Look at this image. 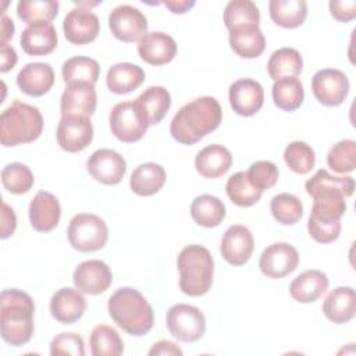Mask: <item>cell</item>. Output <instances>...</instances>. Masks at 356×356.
I'll return each mask as SVG.
<instances>
[{
    "mask_svg": "<svg viewBox=\"0 0 356 356\" xmlns=\"http://www.w3.org/2000/svg\"><path fill=\"white\" fill-rule=\"evenodd\" d=\"M229 46L242 58H256L266 49V38L259 25H248L229 31Z\"/></svg>",
    "mask_w": 356,
    "mask_h": 356,
    "instance_id": "28",
    "label": "cell"
},
{
    "mask_svg": "<svg viewBox=\"0 0 356 356\" xmlns=\"http://www.w3.org/2000/svg\"><path fill=\"white\" fill-rule=\"evenodd\" d=\"M229 104L232 110L242 117L254 115L264 103L263 86L250 78H242L235 81L229 86L228 92Z\"/></svg>",
    "mask_w": 356,
    "mask_h": 356,
    "instance_id": "18",
    "label": "cell"
},
{
    "mask_svg": "<svg viewBox=\"0 0 356 356\" xmlns=\"http://www.w3.org/2000/svg\"><path fill=\"white\" fill-rule=\"evenodd\" d=\"M163 4L174 14H184L189 11L196 3L193 0H167Z\"/></svg>",
    "mask_w": 356,
    "mask_h": 356,
    "instance_id": "52",
    "label": "cell"
},
{
    "mask_svg": "<svg viewBox=\"0 0 356 356\" xmlns=\"http://www.w3.org/2000/svg\"><path fill=\"white\" fill-rule=\"evenodd\" d=\"M348 76L337 68L318 70L312 78L314 97L327 107H337L343 103L349 93Z\"/></svg>",
    "mask_w": 356,
    "mask_h": 356,
    "instance_id": "10",
    "label": "cell"
},
{
    "mask_svg": "<svg viewBox=\"0 0 356 356\" xmlns=\"http://www.w3.org/2000/svg\"><path fill=\"white\" fill-rule=\"evenodd\" d=\"M88 172L103 185H117L127 172L125 159L113 149H97L86 161Z\"/></svg>",
    "mask_w": 356,
    "mask_h": 356,
    "instance_id": "14",
    "label": "cell"
},
{
    "mask_svg": "<svg viewBox=\"0 0 356 356\" xmlns=\"http://www.w3.org/2000/svg\"><path fill=\"white\" fill-rule=\"evenodd\" d=\"M271 19L286 29L300 26L307 17V3L305 0H271L268 3Z\"/></svg>",
    "mask_w": 356,
    "mask_h": 356,
    "instance_id": "32",
    "label": "cell"
},
{
    "mask_svg": "<svg viewBox=\"0 0 356 356\" xmlns=\"http://www.w3.org/2000/svg\"><path fill=\"white\" fill-rule=\"evenodd\" d=\"M58 43L57 31L50 22L33 24L25 28L19 38L22 50L29 56L50 54Z\"/></svg>",
    "mask_w": 356,
    "mask_h": 356,
    "instance_id": "24",
    "label": "cell"
},
{
    "mask_svg": "<svg viewBox=\"0 0 356 356\" xmlns=\"http://www.w3.org/2000/svg\"><path fill=\"white\" fill-rule=\"evenodd\" d=\"M63 31L70 43L78 46L88 44L97 38L100 32V22L90 8L78 6L64 17Z\"/></svg>",
    "mask_w": 356,
    "mask_h": 356,
    "instance_id": "15",
    "label": "cell"
},
{
    "mask_svg": "<svg viewBox=\"0 0 356 356\" xmlns=\"http://www.w3.org/2000/svg\"><path fill=\"white\" fill-rule=\"evenodd\" d=\"M1 46V67L0 71L1 72H7L10 70L14 68V65L17 64V53L14 50V47H11L10 44L4 43L0 44Z\"/></svg>",
    "mask_w": 356,
    "mask_h": 356,
    "instance_id": "51",
    "label": "cell"
},
{
    "mask_svg": "<svg viewBox=\"0 0 356 356\" xmlns=\"http://www.w3.org/2000/svg\"><path fill=\"white\" fill-rule=\"evenodd\" d=\"M328 277L320 270H306L289 285L291 296L299 303H312L321 298L328 289Z\"/></svg>",
    "mask_w": 356,
    "mask_h": 356,
    "instance_id": "27",
    "label": "cell"
},
{
    "mask_svg": "<svg viewBox=\"0 0 356 356\" xmlns=\"http://www.w3.org/2000/svg\"><path fill=\"white\" fill-rule=\"evenodd\" d=\"M108 28L114 38L121 42H139L147 33V19L136 7L122 4L110 11Z\"/></svg>",
    "mask_w": 356,
    "mask_h": 356,
    "instance_id": "11",
    "label": "cell"
},
{
    "mask_svg": "<svg viewBox=\"0 0 356 356\" xmlns=\"http://www.w3.org/2000/svg\"><path fill=\"white\" fill-rule=\"evenodd\" d=\"M331 15L339 22H349L356 17V1H337L331 0L328 3Z\"/></svg>",
    "mask_w": 356,
    "mask_h": 356,
    "instance_id": "48",
    "label": "cell"
},
{
    "mask_svg": "<svg viewBox=\"0 0 356 356\" xmlns=\"http://www.w3.org/2000/svg\"><path fill=\"white\" fill-rule=\"evenodd\" d=\"M70 245L79 252H96L104 248L108 228L103 218L92 213H79L70 221L67 229Z\"/></svg>",
    "mask_w": 356,
    "mask_h": 356,
    "instance_id": "7",
    "label": "cell"
},
{
    "mask_svg": "<svg viewBox=\"0 0 356 356\" xmlns=\"http://www.w3.org/2000/svg\"><path fill=\"white\" fill-rule=\"evenodd\" d=\"M145 81V71L132 63H117L110 67L106 83L110 92L125 95L138 89Z\"/></svg>",
    "mask_w": 356,
    "mask_h": 356,
    "instance_id": "29",
    "label": "cell"
},
{
    "mask_svg": "<svg viewBox=\"0 0 356 356\" xmlns=\"http://www.w3.org/2000/svg\"><path fill=\"white\" fill-rule=\"evenodd\" d=\"M50 355H71V356H83L85 346L81 335L75 332H61L53 338L50 343Z\"/></svg>",
    "mask_w": 356,
    "mask_h": 356,
    "instance_id": "47",
    "label": "cell"
},
{
    "mask_svg": "<svg viewBox=\"0 0 356 356\" xmlns=\"http://www.w3.org/2000/svg\"><path fill=\"white\" fill-rule=\"evenodd\" d=\"M246 175L254 188L264 192L277 184L280 172L274 163L268 160H259L250 164Z\"/></svg>",
    "mask_w": 356,
    "mask_h": 356,
    "instance_id": "46",
    "label": "cell"
},
{
    "mask_svg": "<svg viewBox=\"0 0 356 356\" xmlns=\"http://www.w3.org/2000/svg\"><path fill=\"white\" fill-rule=\"evenodd\" d=\"M305 189L310 196L318 191H339L345 195V197H349L355 191V179L349 175L335 177L327 170L320 168L312 178L306 181Z\"/></svg>",
    "mask_w": 356,
    "mask_h": 356,
    "instance_id": "41",
    "label": "cell"
},
{
    "mask_svg": "<svg viewBox=\"0 0 356 356\" xmlns=\"http://www.w3.org/2000/svg\"><path fill=\"white\" fill-rule=\"evenodd\" d=\"M61 75L67 85L72 82H89L95 85L100 75V67L95 58L86 56H75L64 61Z\"/></svg>",
    "mask_w": 356,
    "mask_h": 356,
    "instance_id": "36",
    "label": "cell"
},
{
    "mask_svg": "<svg viewBox=\"0 0 356 356\" xmlns=\"http://www.w3.org/2000/svg\"><path fill=\"white\" fill-rule=\"evenodd\" d=\"M284 160L289 170L296 174L305 175L312 171L316 163V153L306 142H291L284 150Z\"/></svg>",
    "mask_w": 356,
    "mask_h": 356,
    "instance_id": "44",
    "label": "cell"
},
{
    "mask_svg": "<svg viewBox=\"0 0 356 356\" xmlns=\"http://www.w3.org/2000/svg\"><path fill=\"white\" fill-rule=\"evenodd\" d=\"M165 182V170L157 163H145L138 165L129 178V186L139 196H152L157 193Z\"/></svg>",
    "mask_w": 356,
    "mask_h": 356,
    "instance_id": "31",
    "label": "cell"
},
{
    "mask_svg": "<svg viewBox=\"0 0 356 356\" xmlns=\"http://www.w3.org/2000/svg\"><path fill=\"white\" fill-rule=\"evenodd\" d=\"M303 70V58L293 47H281L275 50L267 61V72L277 81L286 76H296Z\"/></svg>",
    "mask_w": 356,
    "mask_h": 356,
    "instance_id": "34",
    "label": "cell"
},
{
    "mask_svg": "<svg viewBox=\"0 0 356 356\" xmlns=\"http://www.w3.org/2000/svg\"><path fill=\"white\" fill-rule=\"evenodd\" d=\"M179 271V288L188 296H202L209 292L213 284L214 261L202 245L185 246L177 259Z\"/></svg>",
    "mask_w": 356,
    "mask_h": 356,
    "instance_id": "6",
    "label": "cell"
},
{
    "mask_svg": "<svg viewBox=\"0 0 356 356\" xmlns=\"http://www.w3.org/2000/svg\"><path fill=\"white\" fill-rule=\"evenodd\" d=\"M356 295L352 286H338L323 303L324 316L334 324H345L355 317Z\"/></svg>",
    "mask_w": 356,
    "mask_h": 356,
    "instance_id": "26",
    "label": "cell"
},
{
    "mask_svg": "<svg viewBox=\"0 0 356 356\" xmlns=\"http://www.w3.org/2000/svg\"><path fill=\"white\" fill-rule=\"evenodd\" d=\"M1 182L10 193L22 195L33 186L35 177L26 164L10 163L1 170Z\"/></svg>",
    "mask_w": 356,
    "mask_h": 356,
    "instance_id": "43",
    "label": "cell"
},
{
    "mask_svg": "<svg viewBox=\"0 0 356 356\" xmlns=\"http://www.w3.org/2000/svg\"><path fill=\"white\" fill-rule=\"evenodd\" d=\"M140 58L150 65H164L177 54V43L164 32H147L138 42Z\"/></svg>",
    "mask_w": 356,
    "mask_h": 356,
    "instance_id": "22",
    "label": "cell"
},
{
    "mask_svg": "<svg viewBox=\"0 0 356 356\" xmlns=\"http://www.w3.org/2000/svg\"><path fill=\"white\" fill-rule=\"evenodd\" d=\"M29 222L38 232H49L54 229L61 217V206L58 199L47 192L39 191L29 203Z\"/></svg>",
    "mask_w": 356,
    "mask_h": 356,
    "instance_id": "20",
    "label": "cell"
},
{
    "mask_svg": "<svg viewBox=\"0 0 356 356\" xmlns=\"http://www.w3.org/2000/svg\"><path fill=\"white\" fill-rule=\"evenodd\" d=\"M254 249L250 229L242 224L231 225L221 238L220 252L224 260L232 266H243L249 261Z\"/></svg>",
    "mask_w": 356,
    "mask_h": 356,
    "instance_id": "17",
    "label": "cell"
},
{
    "mask_svg": "<svg viewBox=\"0 0 356 356\" xmlns=\"http://www.w3.org/2000/svg\"><path fill=\"white\" fill-rule=\"evenodd\" d=\"M221 120L222 110L218 100L211 96H202L178 110L171 120L170 134L182 145H195L217 129Z\"/></svg>",
    "mask_w": 356,
    "mask_h": 356,
    "instance_id": "1",
    "label": "cell"
},
{
    "mask_svg": "<svg viewBox=\"0 0 356 356\" xmlns=\"http://www.w3.org/2000/svg\"><path fill=\"white\" fill-rule=\"evenodd\" d=\"M259 8L250 0H232L228 1L224 8V24L228 31L248 25H259Z\"/></svg>",
    "mask_w": 356,
    "mask_h": 356,
    "instance_id": "38",
    "label": "cell"
},
{
    "mask_svg": "<svg viewBox=\"0 0 356 356\" xmlns=\"http://www.w3.org/2000/svg\"><path fill=\"white\" fill-rule=\"evenodd\" d=\"M232 165L231 152L218 143L203 147L195 157L196 171L204 178H218L224 175Z\"/></svg>",
    "mask_w": 356,
    "mask_h": 356,
    "instance_id": "25",
    "label": "cell"
},
{
    "mask_svg": "<svg viewBox=\"0 0 356 356\" xmlns=\"http://www.w3.org/2000/svg\"><path fill=\"white\" fill-rule=\"evenodd\" d=\"M314 199L307 229L318 243H330L341 234V217L346 211L345 196L339 191H320L312 195Z\"/></svg>",
    "mask_w": 356,
    "mask_h": 356,
    "instance_id": "4",
    "label": "cell"
},
{
    "mask_svg": "<svg viewBox=\"0 0 356 356\" xmlns=\"http://www.w3.org/2000/svg\"><path fill=\"white\" fill-rule=\"evenodd\" d=\"M327 164L335 172H352L356 167V142L353 139L337 142L327 153Z\"/></svg>",
    "mask_w": 356,
    "mask_h": 356,
    "instance_id": "45",
    "label": "cell"
},
{
    "mask_svg": "<svg viewBox=\"0 0 356 356\" xmlns=\"http://www.w3.org/2000/svg\"><path fill=\"white\" fill-rule=\"evenodd\" d=\"M150 356L154 355H167V356H182V349L172 341H159L147 352Z\"/></svg>",
    "mask_w": 356,
    "mask_h": 356,
    "instance_id": "50",
    "label": "cell"
},
{
    "mask_svg": "<svg viewBox=\"0 0 356 356\" xmlns=\"http://www.w3.org/2000/svg\"><path fill=\"white\" fill-rule=\"evenodd\" d=\"M60 4L54 0H21L17 4L18 17L28 25L50 22L58 14Z\"/></svg>",
    "mask_w": 356,
    "mask_h": 356,
    "instance_id": "40",
    "label": "cell"
},
{
    "mask_svg": "<svg viewBox=\"0 0 356 356\" xmlns=\"http://www.w3.org/2000/svg\"><path fill=\"white\" fill-rule=\"evenodd\" d=\"M227 210L225 204L213 195H200L192 200L191 216L197 225L213 228L222 222Z\"/></svg>",
    "mask_w": 356,
    "mask_h": 356,
    "instance_id": "33",
    "label": "cell"
},
{
    "mask_svg": "<svg viewBox=\"0 0 356 356\" xmlns=\"http://www.w3.org/2000/svg\"><path fill=\"white\" fill-rule=\"evenodd\" d=\"M97 104L95 85L89 82H72L64 89L60 99L61 115L74 114L90 117Z\"/></svg>",
    "mask_w": 356,
    "mask_h": 356,
    "instance_id": "19",
    "label": "cell"
},
{
    "mask_svg": "<svg viewBox=\"0 0 356 356\" xmlns=\"http://www.w3.org/2000/svg\"><path fill=\"white\" fill-rule=\"evenodd\" d=\"M56 136L63 150L68 153L81 152L93 140L92 121L85 115H61Z\"/></svg>",
    "mask_w": 356,
    "mask_h": 356,
    "instance_id": "12",
    "label": "cell"
},
{
    "mask_svg": "<svg viewBox=\"0 0 356 356\" xmlns=\"http://www.w3.org/2000/svg\"><path fill=\"white\" fill-rule=\"evenodd\" d=\"M299 264L298 250L286 242L268 245L259 259L260 271L268 278H284L293 273Z\"/></svg>",
    "mask_w": 356,
    "mask_h": 356,
    "instance_id": "13",
    "label": "cell"
},
{
    "mask_svg": "<svg viewBox=\"0 0 356 356\" xmlns=\"http://www.w3.org/2000/svg\"><path fill=\"white\" fill-rule=\"evenodd\" d=\"M274 104L284 111H295L303 104L305 90L296 76H286L274 81L273 85Z\"/></svg>",
    "mask_w": 356,
    "mask_h": 356,
    "instance_id": "35",
    "label": "cell"
},
{
    "mask_svg": "<svg viewBox=\"0 0 356 356\" xmlns=\"http://www.w3.org/2000/svg\"><path fill=\"white\" fill-rule=\"evenodd\" d=\"M107 310L114 323L134 337L146 335L154 323L152 306L138 289L131 286L117 289L108 299Z\"/></svg>",
    "mask_w": 356,
    "mask_h": 356,
    "instance_id": "3",
    "label": "cell"
},
{
    "mask_svg": "<svg viewBox=\"0 0 356 356\" xmlns=\"http://www.w3.org/2000/svg\"><path fill=\"white\" fill-rule=\"evenodd\" d=\"M33 299L21 289H4L0 295V332L11 346L29 342L33 334Z\"/></svg>",
    "mask_w": 356,
    "mask_h": 356,
    "instance_id": "2",
    "label": "cell"
},
{
    "mask_svg": "<svg viewBox=\"0 0 356 356\" xmlns=\"http://www.w3.org/2000/svg\"><path fill=\"white\" fill-rule=\"evenodd\" d=\"M43 131V117L38 107L14 100L0 114V142L6 147L36 140Z\"/></svg>",
    "mask_w": 356,
    "mask_h": 356,
    "instance_id": "5",
    "label": "cell"
},
{
    "mask_svg": "<svg viewBox=\"0 0 356 356\" xmlns=\"http://www.w3.org/2000/svg\"><path fill=\"white\" fill-rule=\"evenodd\" d=\"M135 102L140 107L149 125L159 124L171 107L170 92L163 86H149L135 99Z\"/></svg>",
    "mask_w": 356,
    "mask_h": 356,
    "instance_id": "30",
    "label": "cell"
},
{
    "mask_svg": "<svg viewBox=\"0 0 356 356\" xmlns=\"http://www.w3.org/2000/svg\"><path fill=\"white\" fill-rule=\"evenodd\" d=\"M54 83V71L47 63H28L18 75L17 85L28 96L39 97L46 95Z\"/></svg>",
    "mask_w": 356,
    "mask_h": 356,
    "instance_id": "23",
    "label": "cell"
},
{
    "mask_svg": "<svg viewBox=\"0 0 356 356\" xmlns=\"http://www.w3.org/2000/svg\"><path fill=\"white\" fill-rule=\"evenodd\" d=\"M72 281L75 288L82 293L99 295L106 292L113 284V273L102 260H85L76 266Z\"/></svg>",
    "mask_w": 356,
    "mask_h": 356,
    "instance_id": "16",
    "label": "cell"
},
{
    "mask_svg": "<svg viewBox=\"0 0 356 356\" xmlns=\"http://www.w3.org/2000/svg\"><path fill=\"white\" fill-rule=\"evenodd\" d=\"M270 211L280 224L293 225L303 216V204L298 196L282 192L271 199Z\"/></svg>",
    "mask_w": 356,
    "mask_h": 356,
    "instance_id": "42",
    "label": "cell"
},
{
    "mask_svg": "<svg viewBox=\"0 0 356 356\" xmlns=\"http://www.w3.org/2000/svg\"><path fill=\"white\" fill-rule=\"evenodd\" d=\"M108 122L111 134L125 143H134L142 139L149 128V124L135 100L117 103L110 111Z\"/></svg>",
    "mask_w": 356,
    "mask_h": 356,
    "instance_id": "8",
    "label": "cell"
},
{
    "mask_svg": "<svg viewBox=\"0 0 356 356\" xmlns=\"http://www.w3.org/2000/svg\"><path fill=\"white\" fill-rule=\"evenodd\" d=\"M165 324L170 334L181 342H195L206 331L204 314L196 306L185 303L174 305L167 310Z\"/></svg>",
    "mask_w": 356,
    "mask_h": 356,
    "instance_id": "9",
    "label": "cell"
},
{
    "mask_svg": "<svg viewBox=\"0 0 356 356\" xmlns=\"http://www.w3.org/2000/svg\"><path fill=\"white\" fill-rule=\"evenodd\" d=\"M93 356H118L124 352V342L120 334L110 325H96L89 338Z\"/></svg>",
    "mask_w": 356,
    "mask_h": 356,
    "instance_id": "37",
    "label": "cell"
},
{
    "mask_svg": "<svg viewBox=\"0 0 356 356\" xmlns=\"http://www.w3.org/2000/svg\"><path fill=\"white\" fill-rule=\"evenodd\" d=\"M1 239H7L10 235L14 234L15 227H17V217L15 213L13 210V207H10L6 202L1 203Z\"/></svg>",
    "mask_w": 356,
    "mask_h": 356,
    "instance_id": "49",
    "label": "cell"
},
{
    "mask_svg": "<svg viewBox=\"0 0 356 356\" xmlns=\"http://www.w3.org/2000/svg\"><path fill=\"white\" fill-rule=\"evenodd\" d=\"M225 191L231 202L241 207H249L256 204L261 197V191L254 188L245 171H238L227 181Z\"/></svg>",
    "mask_w": 356,
    "mask_h": 356,
    "instance_id": "39",
    "label": "cell"
},
{
    "mask_svg": "<svg viewBox=\"0 0 356 356\" xmlns=\"http://www.w3.org/2000/svg\"><path fill=\"white\" fill-rule=\"evenodd\" d=\"M14 35V22L11 18H8L6 14L1 17V44L7 43L8 39H11Z\"/></svg>",
    "mask_w": 356,
    "mask_h": 356,
    "instance_id": "53",
    "label": "cell"
},
{
    "mask_svg": "<svg viewBox=\"0 0 356 356\" xmlns=\"http://www.w3.org/2000/svg\"><path fill=\"white\" fill-rule=\"evenodd\" d=\"M49 306L56 321L61 324H72L83 316L86 300L81 291L64 286L53 293Z\"/></svg>",
    "mask_w": 356,
    "mask_h": 356,
    "instance_id": "21",
    "label": "cell"
}]
</instances>
